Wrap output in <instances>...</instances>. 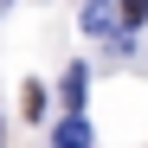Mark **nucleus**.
<instances>
[{"label": "nucleus", "instance_id": "4", "mask_svg": "<svg viewBox=\"0 0 148 148\" xmlns=\"http://www.w3.org/2000/svg\"><path fill=\"white\" fill-rule=\"evenodd\" d=\"M19 110L39 116V110H45V90H39V84H19Z\"/></svg>", "mask_w": 148, "mask_h": 148}, {"label": "nucleus", "instance_id": "3", "mask_svg": "<svg viewBox=\"0 0 148 148\" xmlns=\"http://www.w3.org/2000/svg\"><path fill=\"white\" fill-rule=\"evenodd\" d=\"M110 26H116V7L90 0V7H84V32H110Z\"/></svg>", "mask_w": 148, "mask_h": 148}, {"label": "nucleus", "instance_id": "2", "mask_svg": "<svg viewBox=\"0 0 148 148\" xmlns=\"http://www.w3.org/2000/svg\"><path fill=\"white\" fill-rule=\"evenodd\" d=\"M58 97H64V110L77 116V103H84V64H71V71H64V84H58Z\"/></svg>", "mask_w": 148, "mask_h": 148}, {"label": "nucleus", "instance_id": "5", "mask_svg": "<svg viewBox=\"0 0 148 148\" xmlns=\"http://www.w3.org/2000/svg\"><path fill=\"white\" fill-rule=\"evenodd\" d=\"M122 19H129V26H142V19H148V0H122Z\"/></svg>", "mask_w": 148, "mask_h": 148}, {"label": "nucleus", "instance_id": "1", "mask_svg": "<svg viewBox=\"0 0 148 148\" xmlns=\"http://www.w3.org/2000/svg\"><path fill=\"white\" fill-rule=\"evenodd\" d=\"M52 148H90V122L64 116V122H58V135H52Z\"/></svg>", "mask_w": 148, "mask_h": 148}]
</instances>
